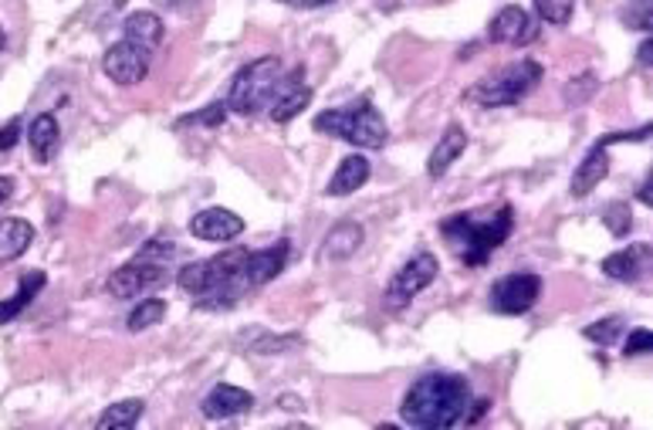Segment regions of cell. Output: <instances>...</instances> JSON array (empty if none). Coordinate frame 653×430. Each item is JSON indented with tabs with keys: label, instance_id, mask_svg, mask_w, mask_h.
Here are the masks:
<instances>
[{
	"label": "cell",
	"instance_id": "d6986e66",
	"mask_svg": "<svg viewBox=\"0 0 653 430\" xmlns=\"http://www.w3.org/2000/svg\"><path fill=\"white\" fill-rule=\"evenodd\" d=\"M366 180H369V160L362 157V152H353V157L342 160L338 170L332 173L325 194H329V197H349V194H356L359 187H366Z\"/></svg>",
	"mask_w": 653,
	"mask_h": 430
},
{
	"label": "cell",
	"instance_id": "7402d4cb",
	"mask_svg": "<svg viewBox=\"0 0 653 430\" xmlns=\"http://www.w3.org/2000/svg\"><path fill=\"white\" fill-rule=\"evenodd\" d=\"M30 244H35V228L21 218H4L0 221V265L17 261Z\"/></svg>",
	"mask_w": 653,
	"mask_h": 430
},
{
	"label": "cell",
	"instance_id": "e575fe53",
	"mask_svg": "<svg viewBox=\"0 0 653 430\" xmlns=\"http://www.w3.org/2000/svg\"><path fill=\"white\" fill-rule=\"evenodd\" d=\"M278 4L301 8V11H316V8H325V4H332V0H278Z\"/></svg>",
	"mask_w": 653,
	"mask_h": 430
},
{
	"label": "cell",
	"instance_id": "cb8c5ba5",
	"mask_svg": "<svg viewBox=\"0 0 653 430\" xmlns=\"http://www.w3.org/2000/svg\"><path fill=\"white\" fill-rule=\"evenodd\" d=\"M143 414H146V404H143V401H119V404H112L109 410L99 414L96 427H99V430H130V427L139 423Z\"/></svg>",
	"mask_w": 653,
	"mask_h": 430
},
{
	"label": "cell",
	"instance_id": "83f0119b",
	"mask_svg": "<svg viewBox=\"0 0 653 430\" xmlns=\"http://www.w3.org/2000/svg\"><path fill=\"white\" fill-rule=\"evenodd\" d=\"M619 332H624V319L619 316H609V319H600L593 325H586L582 335L589 343H600V346H613L619 340Z\"/></svg>",
	"mask_w": 653,
	"mask_h": 430
},
{
	"label": "cell",
	"instance_id": "8fae6325",
	"mask_svg": "<svg viewBox=\"0 0 653 430\" xmlns=\"http://www.w3.org/2000/svg\"><path fill=\"white\" fill-rule=\"evenodd\" d=\"M535 38H539L535 17L528 14L525 8H518V4L502 8V11L491 17V24H488V41H494V45L525 48V45H532Z\"/></svg>",
	"mask_w": 653,
	"mask_h": 430
},
{
	"label": "cell",
	"instance_id": "f546056e",
	"mask_svg": "<svg viewBox=\"0 0 653 430\" xmlns=\"http://www.w3.org/2000/svg\"><path fill=\"white\" fill-rule=\"evenodd\" d=\"M603 224L609 228V234H613V237H627V234H630V228H633L630 207H627L624 200L609 204V207H606V213H603Z\"/></svg>",
	"mask_w": 653,
	"mask_h": 430
},
{
	"label": "cell",
	"instance_id": "2e32d148",
	"mask_svg": "<svg viewBox=\"0 0 653 430\" xmlns=\"http://www.w3.org/2000/svg\"><path fill=\"white\" fill-rule=\"evenodd\" d=\"M646 268H650V244H630V248H624V251H613V255H606V258H603V271H606V279H613V282H624V285H633V282H640L643 274H646Z\"/></svg>",
	"mask_w": 653,
	"mask_h": 430
},
{
	"label": "cell",
	"instance_id": "8992f818",
	"mask_svg": "<svg viewBox=\"0 0 653 430\" xmlns=\"http://www.w3.org/2000/svg\"><path fill=\"white\" fill-rule=\"evenodd\" d=\"M542 65L532 58H521L515 65L502 69L497 75H488L481 78L478 85H471L464 91V99L481 106V109H508V106H518L521 99H528L532 91L539 88L542 82Z\"/></svg>",
	"mask_w": 653,
	"mask_h": 430
},
{
	"label": "cell",
	"instance_id": "f1b7e54d",
	"mask_svg": "<svg viewBox=\"0 0 653 430\" xmlns=\"http://www.w3.org/2000/svg\"><path fill=\"white\" fill-rule=\"evenodd\" d=\"M535 11L542 21L549 24H569L572 21V11H576V0H535Z\"/></svg>",
	"mask_w": 653,
	"mask_h": 430
},
{
	"label": "cell",
	"instance_id": "52a82bcc",
	"mask_svg": "<svg viewBox=\"0 0 653 430\" xmlns=\"http://www.w3.org/2000/svg\"><path fill=\"white\" fill-rule=\"evenodd\" d=\"M438 271H441V265H438V258H433L430 251L414 255V258L390 279V285H386V292H383V305H386L390 312H403L433 279H438Z\"/></svg>",
	"mask_w": 653,
	"mask_h": 430
},
{
	"label": "cell",
	"instance_id": "9c48e42d",
	"mask_svg": "<svg viewBox=\"0 0 653 430\" xmlns=\"http://www.w3.org/2000/svg\"><path fill=\"white\" fill-rule=\"evenodd\" d=\"M542 295V279L532 271H515V274H505V279H497L491 285V309L497 316H525L535 309V302Z\"/></svg>",
	"mask_w": 653,
	"mask_h": 430
},
{
	"label": "cell",
	"instance_id": "277c9868",
	"mask_svg": "<svg viewBox=\"0 0 653 430\" xmlns=\"http://www.w3.org/2000/svg\"><path fill=\"white\" fill-rule=\"evenodd\" d=\"M305 82V69H292L285 72L282 58L274 54H264L251 65H244L234 82H231V91H227V109L237 112V115H258V112H268L278 99L285 96L292 85Z\"/></svg>",
	"mask_w": 653,
	"mask_h": 430
},
{
	"label": "cell",
	"instance_id": "5bb4252c",
	"mask_svg": "<svg viewBox=\"0 0 653 430\" xmlns=\"http://www.w3.org/2000/svg\"><path fill=\"white\" fill-rule=\"evenodd\" d=\"M606 176H609V143L600 139V143L582 157V163L576 167V173H572V180H569V194H572V197H589Z\"/></svg>",
	"mask_w": 653,
	"mask_h": 430
},
{
	"label": "cell",
	"instance_id": "74e56055",
	"mask_svg": "<svg viewBox=\"0 0 653 430\" xmlns=\"http://www.w3.org/2000/svg\"><path fill=\"white\" fill-rule=\"evenodd\" d=\"M4 45H8V35H4V27H0V51H4Z\"/></svg>",
	"mask_w": 653,
	"mask_h": 430
},
{
	"label": "cell",
	"instance_id": "7a4b0ae2",
	"mask_svg": "<svg viewBox=\"0 0 653 430\" xmlns=\"http://www.w3.org/2000/svg\"><path fill=\"white\" fill-rule=\"evenodd\" d=\"M244 261H247V248H227L213 258L183 265L176 282L186 295L194 298L197 309L227 312L247 292H251V285H247V279H244Z\"/></svg>",
	"mask_w": 653,
	"mask_h": 430
},
{
	"label": "cell",
	"instance_id": "3957f363",
	"mask_svg": "<svg viewBox=\"0 0 653 430\" xmlns=\"http://www.w3.org/2000/svg\"><path fill=\"white\" fill-rule=\"evenodd\" d=\"M515 231V210L512 204H502L497 210H468V213H454L441 224L444 241L451 244V251L468 265L481 268Z\"/></svg>",
	"mask_w": 653,
	"mask_h": 430
},
{
	"label": "cell",
	"instance_id": "9a60e30c",
	"mask_svg": "<svg viewBox=\"0 0 653 430\" xmlns=\"http://www.w3.org/2000/svg\"><path fill=\"white\" fill-rule=\"evenodd\" d=\"M255 407V393H247L241 386H231V383H217L207 396H204V417L210 420H231V417H241Z\"/></svg>",
	"mask_w": 653,
	"mask_h": 430
},
{
	"label": "cell",
	"instance_id": "7c38bea8",
	"mask_svg": "<svg viewBox=\"0 0 653 430\" xmlns=\"http://www.w3.org/2000/svg\"><path fill=\"white\" fill-rule=\"evenodd\" d=\"M288 241H278L271 248H261V251H247V261H244V279L251 285V292L264 288L268 282H274L278 274L285 271L288 265Z\"/></svg>",
	"mask_w": 653,
	"mask_h": 430
},
{
	"label": "cell",
	"instance_id": "6da1fadb",
	"mask_svg": "<svg viewBox=\"0 0 653 430\" xmlns=\"http://www.w3.org/2000/svg\"><path fill=\"white\" fill-rule=\"evenodd\" d=\"M471 401V383L460 373H423L403 396L399 417L417 430H447L468 417Z\"/></svg>",
	"mask_w": 653,
	"mask_h": 430
},
{
	"label": "cell",
	"instance_id": "836d02e7",
	"mask_svg": "<svg viewBox=\"0 0 653 430\" xmlns=\"http://www.w3.org/2000/svg\"><path fill=\"white\" fill-rule=\"evenodd\" d=\"M21 115H14L8 126H0V152H11L14 146H17V139H21Z\"/></svg>",
	"mask_w": 653,
	"mask_h": 430
},
{
	"label": "cell",
	"instance_id": "4316f807",
	"mask_svg": "<svg viewBox=\"0 0 653 430\" xmlns=\"http://www.w3.org/2000/svg\"><path fill=\"white\" fill-rule=\"evenodd\" d=\"M163 316H167V302L163 298H139V305L130 312V332H143V329H149V325H157V322H163Z\"/></svg>",
	"mask_w": 653,
	"mask_h": 430
},
{
	"label": "cell",
	"instance_id": "5b68a950",
	"mask_svg": "<svg viewBox=\"0 0 653 430\" xmlns=\"http://www.w3.org/2000/svg\"><path fill=\"white\" fill-rule=\"evenodd\" d=\"M316 130L325 133V136H335V139H346L359 149H383L386 139H390V126L386 119L377 112L369 99H359V102H349L342 109H329V112H319L316 115Z\"/></svg>",
	"mask_w": 653,
	"mask_h": 430
},
{
	"label": "cell",
	"instance_id": "ffe728a7",
	"mask_svg": "<svg viewBox=\"0 0 653 430\" xmlns=\"http://www.w3.org/2000/svg\"><path fill=\"white\" fill-rule=\"evenodd\" d=\"M27 143H30V152H35L38 163H51V157L61 146V126L51 112H41L30 119V130H27Z\"/></svg>",
	"mask_w": 653,
	"mask_h": 430
},
{
	"label": "cell",
	"instance_id": "ba28073f",
	"mask_svg": "<svg viewBox=\"0 0 653 430\" xmlns=\"http://www.w3.org/2000/svg\"><path fill=\"white\" fill-rule=\"evenodd\" d=\"M160 285H167V261H152V258H139V255L122 268H115L106 282L109 295L119 302H133Z\"/></svg>",
	"mask_w": 653,
	"mask_h": 430
},
{
	"label": "cell",
	"instance_id": "30bf717a",
	"mask_svg": "<svg viewBox=\"0 0 653 430\" xmlns=\"http://www.w3.org/2000/svg\"><path fill=\"white\" fill-rule=\"evenodd\" d=\"M149 61H152V51L136 45V41H115L106 48L102 54V72L115 82V85H139L146 75H149Z\"/></svg>",
	"mask_w": 653,
	"mask_h": 430
},
{
	"label": "cell",
	"instance_id": "4fadbf2b",
	"mask_svg": "<svg viewBox=\"0 0 653 430\" xmlns=\"http://www.w3.org/2000/svg\"><path fill=\"white\" fill-rule=\"evenodd\" d=\"M190 234L200 237V241L224 244V241H234V237L244 234V221L227 207H207V210H200L190 218Z\"/></svg>",
	"mask_w": 653,
	"mask_h": 430
},
{
	"label": "cell",
	"instance_id": "44dd1931",
	"mask_svg": "<svg viewBox=\"0 0 653 430\" xmlns=\"http://www.w3.org/2000/svg\"><path fill=\"white\" fill-rule=\"evenodd\" d=\"M45 282H48V274H45V271H27V274H21L17 292H14L11 298L0 302V325L14 322V319L27 309V305L38 298V292L45 288Z\"/></svg>",
	"mask_w": 653,
	"mask_h": 430
},
{
	"label": "cell",
	"instance_id": "484cf974",
	"mask_svg": "<svg viewBox=\"0 0 653 430\" xmlns=\"http://www.w3.org/2000/svg\"><path fill=\"white\" fill-rule=\"evenodd\" d=\"M241 340L247 343V349H251V353H261V356H271V353H288L292 346L301 343L298 335H271V332H264V329L247 332V335H241Z\"/></svg>",
	"mask_w": 653,
	"mask_h": 430
},
{
	"label": "cell",
	"instance_id": "e0dca14e",
	"mask_svg": "<svg viewBox=\"0 0 653 430\" xmlns=\"http://www.w3.org/2000/svg\"><path fill=\"white\" fill-rule=\"evenodd\" d=\"M366 241V228L359 221H338L322 241V261H349Z\"/></svg>",
	"mask_w": 653,
	"mask_h": 430
},
{
	"label": "cell",
	"instance_id": "603a6c76",
	"mask_svg": "<svg viewBox=\"0 0 653 430\" xmlns=\"http://www.w3.org/2000/svg\"><path fill=\"white\" fill-rule=\"evenodd\" d=\"M122 38L136 41V45H143V48L152 51V48L163 41V21H160V14H152V11L130 14L126 21H122Z\"/></svg>",
	"mask_w": 653,
	"mask_h": 430
},
{
	"label": "cell",
	"instance_id": "d590c367",
	"mask_svg": "<svg viewBox=\"0 0 653 430\" xmlns=\"http://www.w3.org/2000/svg\"><path fill=\"white\" fill-rule=\"evenodd\" d=\"M14 187H17L14 176H0V204H8L14 197Z\"/></svg>",
	"mask_w": 653,
	"mask_h": 430
},
{
	"label": "cell",
	"instance_id": "8d00e7d4",
	"mask_svg": "<svg viewBox=\"0 0 653 430\" xmlns=\"http://www.w3.org/2000/svg\"><path fill=\"white\" fill-rule=\"evenodd\" d=\"M650 51H653V41L646 38V41L640 45V65H650Z\"/></svg>",
	"mask_w": 653,
	"mask_h": 430
},
{
	"label": "cell",
	"instance_id": "d6a6232c",
	"mask_svg": "<svg viewBox=\"0 0 653 430\" xmlns=\"http://www.w3.org/2000/svg\"><path fill=\"white\" fill-rule=\"evenodd\" d=\"M650 349H653L650 329H633V332L627 335V343H624V356H643V353H650Z\"/></svg>",
	"mask_w": 653,
	"mask_h": 430
},
{
	"label": "cell",
	"instance_id": "d4e9b609",
	"mask_svg": "<svg viewBox=\"0 0 653 430\" xmlns=\"http://www.w3.org/2000/svg\"><path fill=\"white\" fill-rule=\"evenodd\" d=\"M308 102H312V88H308L305 82H298V85H292V88L285 91V96L268 109V115H271L274 122H292Z\"/></svg>",
	"mask_w": 653,
	"mask_h": 430
},
{
	"label": "cell",
	"instance_id": "4dcf8cb0",
	"mask_svg": "<svg viewBox=\"0 0 653 430\" xmlns=\"http://www.w3.org/2000/svg\"><path fill=\"white\" fill-rule=\"evenodd\" d=\"M227 119V102H213L207 106L204 112H194V115H183L176 126H221Z\"/></svg>",
	"mask_w": 653,
	"mask_h": 430
},
{
	"label": "cell",
	"instance_id": "1f68e13d",
	"mask_svg": "<svg viewBox=\"0 0 653 430\" xmlns=\"http://www.w3.org/2000/svg\"><path fill=\"white\" fill-rule=\"evenodd\" d=\"M650 14H653V0H633V4L619 17H624V24L633 27V30H650V24H653Z\"/></svg>",
	"mask_w": 653,
	"mask_h": 430
},
{
	"label": "cell",
	"instance_id": "ac0fdd59",
	"mask_svg": "<svg viewBox=\"0 0 653 430\" xmlns=\"http://www.w3.org/2000/svg\"><path fill=\"white\" fill-rule=\"evenodd\" d=\"M464 149H468V133H464V130L457 126V122H451V126L444 130V136L438 139V146H433V152H430L427 176L441 180V176L457 163V157H460Z\"/></svg>",
	"mask_w": 653,
	"mask_h": 430
}]
</instances>
